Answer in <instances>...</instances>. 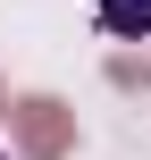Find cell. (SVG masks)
I'll use <instances>...</instances> for the list:
<instances>
[{
    "label": "cell",
    "mask_w": 151,
    "mask_h": 160,
    "mask_svg": "<svg viewBox=\"0 0 151 160\" xmlns=\"http://www.w3.org/2000/svg\"><path fill=\"white\" fill-rule=\"evenodd\" d=\"M0 118H8V110H0Z\"/></svg>",
    "instance_id": "obj_4"
},
{
    "label": "cell",
    "mask_w": 151,
    "mask_h": 160,
    "mask_svg": "<svg viewBox=\"0 0 151 160\" xmlns=\"http://www.w3.org/2000/svg\"><path fill=\"white\" fill-rule=\"evenodd\" d=\"M8 127H17L25 160H59L67 143H76V110H59V101H17V110H8Z\"/></svg>",
    "instance_id": "obj_1"
},
{
    "label": "cell",
    "mask_w": 151,
    "mask_h": 160,
    "mask_svg": "<svg viewBox=\"0 0 151 160\" xmlns=\"http://www.w3.org/2000/svg\"><path fill=\"white\" fill-rule=\"evenodd\" d=\"M109 76H118V84H151V51H143V59H134V51H118V59H109Z\"/></svg>",
    "instance_id": "obj_3"
},
{
    "label": "cell",
    "mask_w": 151,
    "mask_h": 160,
    "mask_svg": "<svg viewBox=\"0 0 151 160\" xmlns=\"http://www.w3.org/2000/svg\"><path fill=\"white\" fill-rule=\"evenodd\" d=\"M101 25L126 34V42H143V34H151V0H101Z\"/></svg>",
    "instance_id": "obj_2"
}]
</instances>
